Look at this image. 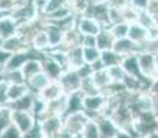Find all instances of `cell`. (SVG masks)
I'll list each match as a JSON object with an SVG mask.
<instances>
[{
  "label": "cell",
  "mask_w": 158,
  "mask_h": 138,
  "mask_svg": "<svg viewBox=\"0 0 158 138\" xmlns=\"http://www.w3.org/2000/svg\"><path fill=\"white\" fill-rule=\"evenodd\" d=\"M111 120L114 122V124L117 126V128L120 131H125L133 136V127H135V112L132 110L131 105L124 104L120 108L114 110V113L111 115ZM135 137V136H133Z\"/></svg>",
  "instance_id": "cell-1"
},
{
  "label": "cell",
  "mask_w": 158,
  "mask_h": 138,
  "mask_svg": "<svg viewBox=\"0 0 158 138\" xmlns=\"http://www.w3.org/2000/svg\"><path fill=\"white\" fill-rule=\"evenodd\" d=\"M138 61H139V68H140V75L142 78L148 82H153L158 78L157 75V55L146 53L138 54Z\"/></svg>",
  "instance_id": "cell-2"
},
{
  "label": "cell",
  "mask_w": 158,
  "mask_h": 138,
  "mask_svg": "<svg viewBox=\"0 0 158 138\" xmlns=\"http://www.w3.org/2000/svg\"><path fill=\"white\" fill-rule=\"evenodd\" d=\"M88 122H89V119L87 118V115L84 112L66 115V116H63V130L70 133L72 136L81 134Z\"/></svg>",
  "instance_id": "cell-3"
},
{
  "label": "cell",
  "mask_w": 158,
  "mask_h": 138,
  "mask_svg": "<svg viewBox=\"0 0 158 138\" xmlns=\"http://www.w3.org/2000/svg\"><path fill=\"white\" fill-rule=\"evenodd\" d=\"M37 122L45 138H56V136L63 128V118L60 116H47V118L39 119Z\"/></svg>",
  "instance_id": "cell-4"
},
{
  "label": "cell",
  "mask_w": 158,
  "mask_h": 138,
  "mask_svg": "<svg viewBox=\"0 0 158 138\" xmlns=\"http://www.w3.org/2000/svg\"><path fill=\"white\" fill-rule=\"evenodd\" d=\"M81 80H83V79H81V76L78 75L77 70L66 69L65 72H63V75L60 76V79H59V83L63 88L65 96H69V94L80 91Z\"/></svg>",
  "instance_id": "cell-5"
},
{
  "label": "cell",
  "mask_w": 158,
  "mask_h": 138,
  "mask_svg": "<svg viewBox=\"0 0 158 138\" xmlns=\"http://www.w3.org/2000/svg\"><path fill=\"white\" fill-rule=\"evenodd\" d=\"M77 30L81 33V36H98L102 32L103 26L98 22L96 20H94L89 15H81L77 17Z\"/></svg>",
  "instance_id": "cell-6"
},
{
  "label": "cell",
  "mask_w": 158,
  "mask_h": 138,
  "mask_svg": "<svg viewBox=\"0 0 158 138\" xmlns=\"http://www.w3.org/2000/svg\"><path fill=\"white\" fill-rule=\"evenodd\" d=\"M13 124L22 134H26L30 131L36 124L37 119L30 112H21V110H13Z\"/></svg>",
  "instance_id": "cell-7"
},
{
  "label": "cell",
  "mask_w": 158,
  "mask_h": 138,
  "mask_svg": "<svg viewBox=\"0 0 158 138\" xmlns=\"http://www.w3.org/2000/svg\"><path fill=\"white\" fill-rule=\"evenodd\" d=\"M109 10H110V7L107 3H91L85 15H89L94 20H96L103 28H109L110 26Z\"/></svg>",
  "instance_id": "cell-8"
},
{
  "label": "cell",
  "mask_w": 158,
  "mask_h": 138,
  "mask_svg": "<svg viewBox=\"0 0 158 138\" xmlns=\"http://www.w3.org/2000/svg\"><path fill=\"white\" fill-rule=\"evenodd\" d=\"M41 64H43V73L51 82H59L60 76H62L63 72L66 70L62 65H59L56 61H54L48 54H45L43 57Z\"/></svg>",
  "instance_id": "cell-9"
},
{
  "label": "cell",
  "mask_w": 158,
  "mask_h": 138,
  "mask_svg": "<svg viewBox=\"0 0 158 138\" xmlns=\"http://www.w3.org/2000/svg\"><path fill=\"white\" fill-rule=\"evenodd\" d=\"M113 51L124 58V57H128V55L142 53V47L138 46L136 43H133L131 39L125 38V39H118V40L114 42Z\"/></svg>",
  "instance_id": "cell-10"
},
{
  "label": "cell",
  "mask_w": 158,
  "mask_h": 138,
  "mask_svg": "<svg viewBox=\"0 0 158 138\" xmlns=\"http://www.w3.org/2000/svg\"><path fill=\"white\" fill-rule=\"evenodd\" d=\"M63 96H65V93H63V88H62V86H60V83L59 82H50L37 97L40 98L41 101H44L45 104H50V102H52V101L59 100V98Z\"/></svg>",
  "instance_id": "cell-11"
},
{
  "label": "cell",
  "mask_w": 158,
  "mask_h": 138,
  "mask_svg": "<svg viewBox=\"0 0 158 138\" xmlns=\"http://www.w3.org/2000/svg\"><path fill=\"white\" fill-rule=\"evenodd\" d=\"M3 50H6L10 54H17V53H25L30 50V46L21 38L19 35H15L10 39H6L3 43Z\"/></svg>",
  "instance_id": "cell-12"
},
{
  "label": "cell",
  "mask_w": 158,
  "mask_h": 138,
  "mask_svg": "<svg viewBox=\"0 0 158 138\" xmlns=\"http://www.w3.org/2000/svg\"><path fill=\"white\" fill-rule=\"evenodd\" d=\"M30 48L35 50L36 53H39V54H47L48 51L51 50L50 40H48V36H47L45 29L39 30V32L35 35L32 43H30Z\"/></svg>",
  "instance_id": "cell-13"
},
{
  "label": "cell",
  "mask_w": 158,
  "mask_h": 138,
  "mask_svg": "<svg viewBox=\"0 0 158 138\" xmlns=\"http://www.w3.org/2000/svg\"><path fill=\"white\" fill-rule=\"evenodd\" d=\"M121 66H123V69L125 70L127 76L142 79L140 68H139V61H138V54L124 57L123 61H121Z\"/></svg>",
  "instance_id": "cell-14"
},
{
  "label": "cell",
  "mask_w": 158,
  "mask_h": 138,
  "mask_svg": "<svg viewBox=\"0 0 158 138\" xmlns=\"http://www.w3.org/2000/svg\"><path fill=\"white\" fill-rule=\"evenodd\" d=\"M30 58V50L25 51V53H17V54H11V57L8 58L7 64H6L4 69L2 72H10V70H21L22 66L26 64Z\"/></svg>",
  "instance_id": "cell-15"
},
{
  "label": "cell",
  "mask_w": 158,
  "mask_h": 138,
  "mask_svg": "<svg viewBox=\"0 0 158 138\" xmlns=\"http://www.w3.org/2000/svg\"><path fill=\"white\" fill-rule=\"evenodd\" d=\"M128 39H131L133 43H136L138 46H143L146 42L150 39L148 30L143 28L142 25H139L138 22L129 25V33H128Z\"/></svg>",
  "instance_id": "cell-16"
},
{
  "label": "cell",
  "mask_w": 158,
  "mask_h": 138,
  "mask_svg": "<svg viewBox=\"0 0 158 138\" xmlns=\"http://www.w3.org/2000/svg\"><path fill=\"white\" fill-rule=\"evenodd\" d=\"M43 58H29L26 61V64L22 66V75L25 78V80L28 82L29 79H32L33 76L39 75L43 72V64H41Z\"/></svg>",
  "instance_id": "cell-17"
},
{
  "label": "cell",
  "mask_w": 158,
  "mask_h": 138,
  "mask_svg": "<svg viewBox=\"0 0 158 138\" xmlns=\"http://www.w3.org/2000/svg\"><path fill=\"white\" fill-rule=\"evenodd\" d=\"M96 123H98L102 138H115V136H117L118 131H120L110 118H103L102 116V118H99L98 120H96Z\"/></svg>",
  "instance_id": "cell-18"
},
{
  "label": "cell",
  "mask_w": 158,
  "mask_h": 138,
  "mask_svg": "<svg viewBox=\"0 0 158 138\" xmlns=\"http://www.w3.org/2000/svg\"><path fill=\"white\" fill-rule=\"evenodd\" d=\"M68 54V69L78 70L84 65V58H83V47L77 46L70 50L66 51Z\"/></svg>",
  "instance_id": "cell-19"
},
{
  "label": "cell",
  "mask_w": 158,
  "mask_h": 138,
  "mask_svg": "<svg viewBox=\"0 0 158 138\" xmlns=\"http://www.w3.org/2000/svg\"><path fill=\"white\" fill-rule=\"evenodd\" d=\"M77 46H81V33L77 30V28H73V29L65 32L62 44L58 48H62V50L68 51L73 47H77Z\"/></svg>",
  "instance_id": "cell-20"
},
{
  "label": "cell",
  "mask_w": 158,
  "mask_h": 138,
  "mask_svg": "<svg viewBox=\"0 0 158 138\" xmlns=\"http://www.w3.org/2000/svg\"><path fill=\"white\" fill-rule=\"evenodd\" d=\"M35 102H36V96L32 94V93H29V94H26L25 97L21 98V100L8 104L7 106L11 110H21V112H30L32 113Z\"/></svg>",
  "instance_id": "cell-21"
},
{
  "label": "cell",
  "mask_w": 158,
  "mask_h": 138,
  "mask_svg": "<svg viewBox=\"0 0 158 138\" xmlns=\"http://www.w3.org/2000/svg\"><path fill=\"white\" fill-rule=\"evenodd\" d=\"M45 21H47V20H45ZM45 32H47L48 40H50L51 50H52V48H58L60 44H62L65 32H63L60 28H58L56 25H54V24L47 22V25H45Z\"/></svg>",
  "instance_id": "cell-22"
},
{
  "label": "cell",
  "mask_w": 158,
  "mask_h": 138,
  "mask_svg": "<svg viewBox=\"0 0 158 138\" xmlns=\"http://www.w3.org/2000/svg\"><path fill=\"white\" fill-rule=\"evenodd\" d=\"M83 100H84V96L80 91L66 96V115L83 112Z\"/></svg>",
  "instance_id": "cell-23"
},
{
  "label": "cell",
  "mask_w": 158,
  "mask_h": 138,
  "mask_svg": "<svg viewBox=\"0 0 158 138\" xmlns=\"http://www.w3.org/2000/svg\"><path fill=\"white\" fill-rule=\"evenodd\" d=\"M51 80L47 78V76L44 75L43 72L41 73H39V75H36V76H33L32 79H29L28 82H26V84H28V88H29V91L32 94H35L36 97L39 96V94L41 93V91L45 88V86L48 84Z\"/></svg>",
  "instance_id": "cell-24"
},
{
  "label": "cell",
  "mask_w": 158,
  "mask_h": 138,
  "mask_svg": "<svg viewBox=\"0 0 158 138\" xmlns=\"http://www.w3.org/2000/svg\"><path fill=\"white\" fill-rule=\"evenodd\" d=\"M114 36L111 35L110 29L109 28H103L102 32L96 36V47L102 51H109V50H113V46H114Z\"/></svg>",
  "instance_id": "cell-25"
},
{
  "label": "cell",
  "mask_w": 158,
  "mask_h": 138,
  "mask_svg": "<svg viewBox=\"0 0 158 138\" xmlns=\"http://www.w3.org/2000/svg\"><path fill=\"white\" fill-rule=\"evenodd\" d=\"M17 32H18V24L13 17H8L6 20L0 21V38L3 40L13 38V36L17 35Z\"/></svg>",
  "instance_id": "cell-26"
},
{
  "label": "cell",
  "mask_w": 158,
  "mask_h": 138,
  "mask_svg": "<svg viewBox=\"0 0 158 138\" xmlns=\"http://www.w3.org/2000/svg\"><path fill=\"white\" fill-rule=\"evenodd\" d=\"M29 88L26 83H18V84H8V104L15 102L29 94Z\"/></svg>",
  "instance_id": "cell-27"
},
{
  "label": "cell",
  "mask_w": 158,
  "mask_h": 138,
  "mask_svg": "<svg viewBox=\"0 0 158 138\" xmlns=\"http://www.w3.org/2000/svg\"><path fill=\"white\" fill-rule=\"evenodd\" d=\"M91 78H92L94 83H95V86L99 88V91H101V93L105 90V88H107L111 84V79H110V76H109L107 69H102V70L92 72Z\"/></svg>",
  "instance_id": "cell-28"
},
{
  "label": "cell",
  "mask_w": 158,
  "mask_h": 138,
  "mask_svg": "<svg viewBox=\"0 0 158 138\" xmlns=\"http://www.w3.org/2000/svg\"><path fill=\"white\" fill-rule=\"evenodd\" d=\"M101 61L102 64L105 65L106 69L111 68V66L115 65H121V61H123V57H120L117 53H114L113 50H109V51H103L101 55Z\"/></svg>",
  "instance_id": "cell-29"
},
{
  "label": "cell",
  "mask_w": 158,
  "mask_h": 138,
  "mask_svg": "<svg viewBox=\"0 0 158 138\" xmlns=\"http://www.w3.org/2000/svg\"><path fill=\"white\" fill-rule=\"evenodd\" d=\"M89 6L91 0H69V7L72 8L73 14H76L77 17L85 15Z\"/></svg>",
  "instance_id": "cell-30"
},
{
  "label": "cell",
  "mask_w": 158,
  "mask_h": 138,
  "mask_svg": "<svg viewBox=\"0 0 158 138\" xmlns=\"http://www.w3.org/2000/svg\"><path fill=\"white\" fill-rule=\"evenodd\" d=\"M80 93L83 94L84 97H89V96H96V94H99L101 91H99V88L95 86L92 78H91V76H88V78H84L83 80H81Z\"/></svg>",
  "instance_id": "cell-31"
},
{
  "label": "cell",
  "mask_w": 158,
  "mask_h": 138,
  "mask_svg": "<svg viewBox=\"0 0 158 138\" xmlns=\"http://www.w3.org/2000/svg\"><path fill=\"white\" fill-rule=\"evenodd\" d=\"M101 55H102V51L98 47H83L84 64H87V65H92L96 61H99Z\"/></svg>",
  "instance_id": "cell-32"
},
{
  "label": "cell",
  "mask_w": 158,
  "mask_h": 138,
  "mask_svg": "<svg viewBox=\"0 0 158 138\" xmlns=\"http://www.w3.org/2000/svg\"><path fill=\"white\" fill-rule=\"evenodd\" d=\"M109 29H110L111 35L114 36L115 40H118V39H125V38H128V33H129V24H127V22L115 24V25L109 26Z\"/></svg>",
  "instance_id": "cell-33"
},
{
  "label": "cell",
  "mask_w": 158,
  "mask_h": 138,
  "mask_svg": "<svg viewBox=\"0 0 158 138\" xmlns=\"http://www.w3.org/2000/svg\"><path fill=\"white\" fill-rule=\"evenodd\" d=\"M13 124V110L8 106H3L0 110V134Z\"/></svg>",
  "instance_id": "cell-34"
},
{
  "label": "cell",
  "mask_w": 158,
  "mask_h": 138,
  "mask_svg": "<svg viewBox=\"0 0 158 138\" xmlns=\"http://www.w3.org/2000/svg\"><path fill=\"white\" fill-rule=\"evenodd\" d=\"M3 79L8 84H18V83H26L22 75V70H10V72H2Z\"/></svg>",
  "instance_id": "cell-35"
},
{
  "label": "cell",
  "mask_w": 158,
  "mask_h": 138,
  "mask_svg": "<svg viewBox=\"0 0 158 138\" xmlns=\"http://www.w3.org/2000/svg\"><path fill=\"white\" fill-rule=\"evenodd\" d=\"M81 136H83V138H102L101 131H99V127H98V123L94 120H89L85 124Z\"/></svg>",
  "instance_id": "cell-36"
},
{
  "label": "cell",
  "mask_w": 158,
  "mask_h": 138,
  "mask_svg": "<svg viewBox=\"0 0 158 138\" xmlns=\"http://www.w3.org/2000/svg\"><path fill=\"white\" fill-rule=\"evenodd\" d=\"M107 72L111 79V83H124V80H125V78H127L125 70L123 69L121 65L111 66V68L107 69Z\"/></svg>",
  "instance_id": "cell-37"
},
{
  "label": "cell",
  "mask_w": 158,
  "mask_h": 138,
  "mask_svg": "<svg viewBox=\"0 0 158 138\" xmlns=\"http://www.w3.org/2000/svg\"><path fill=\"white\" fill-rule=\"evenodd\" d=\"M139 14H140V11L136 10L135 7H132V6H127L123 10V15H124V22L129 24V25H132V24H136L139 20Z\"/></svg>",
  "instance_id": "cell-38"
},
{
  "label": "cell",
  "mask_w": 158,
  "mask_h": 138,
  "mask_svg": "<svg viewBox=\"0 0 158 138\" xmlns=\"http://www.w3.org/2000/svg\"><path fill=\"white\" fill-rule=\"evenodd\" d=\"M138 24H139V25H142L143 28H146L147 30H150V29H153V28L156 26V18L148 13L147 10H146V11H140Z\"/></svg>",
  "instance_id": "cell-39"
},
{
  "label": "cell",
  "mask_w": 158,
  "mask_h": 138,
  "mask_svg": "<svg viewBox=\"0 0 158 138\" xmlns=\"http://www.w3.org/2000/svg\"><path fill=\"white\" fill-rule=\"evenodd\" d=\"M68 4H69V0H48V4L44 11V17H48V15H51L52 13H55L59 8L65 7Z\"/></svg>",
  "instance_id": "cell-40"
},
{
  "label": "cell",
  "mask_w": 158,
  "mask_h": 138,
  "mask_svg": "<svg viewBox=\"0 0 158 138\" xmlns=\"http://www.w3.org/2000/svg\"><path fill=\"white\" fill-rule=\"evenodd\" d=\"M109 20H110V26L115 25V24H123L124 22V15L123 10H118V8H111L109 10Z\"/></svg>",
  "instance_id": "cell-41"
},
{
  "label": "cell",
  "mask_w": 158,
  "mask_h": 138,
  "mask_svg": "<svg viewBox=\"0 0 158 138\" xmlns=\"http://www.w3.org/2000/svg\"><path fill=\"white\" fill-rule=\"evenodd\" d=\"M142 51H146V53L158 55V38L148 39V40L146 42L143 46H142Z\"/></svg>",
  "instance_id": "cell-42"
},
{
  "label": "cell",
  "mask_w": 158,
  "mask_h": 138,
  "mask_svg": "<svg viewBox=\"0 0 158 138\" xmlns=\"http://www.w3.org/2000/svg\"><path fill=\"white\" fill-rule=\"evenodd\" d=\"M23 134L15 127L14 124H11L10 127H7L2 134H0V138H22Z\"/></svg>",
  "instance_id": "cell-43"
},
{
  "label": "cell",
  "mask_w": 158,
  "mask_h": 138,
  "mask_svg": "<svg viewBox=\"0 0 158 138\" xmlns=\"http://www.w3.org/2000/svg\"><path fill=\"white\" fill-rule=\"evenodd\" d=\"M8 105V83L3 80L0 83V106Z\"/></svg>",
  "instance_id": "cell-44"
},
{
  "label": "cell",
  "mask_w": 158,
  "mask_h": 138,
  "mask_svg": "<svg viewBox=\"0 0 158 138\" xmlns=\"http://www.w3.org/2000/svg\"><path fill=\"white\" fill-rule=\"evenodd\" d=\"M47 4H48V0H32V6L35 7L36 13L40 15V17H44V11H45Z\"/></svg>",
  "instance_id": "cell-45"
},
{
  "label": "cell",
  "mask_w": 158,
  "mask_h": 138,
  "mask_svg": "<svg viewBox=\"0 0 158 138\" xmlns=\"http://www.w3.org/2000/svg\"><path fill=\"white\" fill-rule=\"evenodd\" d=\"M22 138H45V137H44L43 131H41V128H40V124H39V122H37V124H36L30 131H28L26 134H23Z\"/></svg>",
  "instance_id": "cell-46"
},
{
  "label": "cell",
  "mask_w": 158,
  "mask_h": 138,
  "mask_svg": "<svg viewBox=\"0 0 158 138\" xmlns=\"http://www.w3.org/2000/svg\"><path fill=\"white\" fill-rule=\"evenodd\" d=\"M18 7V0H0V10L13 11Z\"/></svg>",
  "instance_id": "cell-47"
},
{
  "label": "cell",
  "mask_w": 158,
  "mask_h": 138,
  "mask_svg": "<svg viewBox=\"0 0 158 138\" xmlns=\"http://www.w3.org/2000/svg\"><path fill=\"white\" fill-rule=\"evenodd\" d=\"M150 0H129V4L139 11H146L148 8Z\"/></svg>",
  "instance_id": "cell-48"
},
{
  "label": "cell",
  "mask_w": 158,
  "mask_h": 138,
  "mask_svg": "<svg viewBox=\"0 0 158 138\" xmlns=\"http://www.w3.org/2000/svg\"><path fill=\"white\" fill-rule=\"evenodd\" d=\"M107 4H109V7H111V8L124 10L127 6H129V0H109Z\"/></svg>",
  "instance_id": "cell-49"
},
{
  "label": "cell",
  "mask_w": 158,
  "mask_h": 138,
  "mask_svg": "<svg viewBox=\"0 0 158 138\" xmlns=\"http://www.w3.org/2000/svg\"><path fill=\"white\" fill-rule=\"evenodd\" d=\"M81 47H96V36H81Z\"/></svg>",
  "instance_id": "cell-50"
},
{
  "label": "cell",
  "mask_w": 158,
  "mask_h": 138,
  "mask_svg": "<svg viewBox=\"0 0 158 138\" xmlns=\"http://www.w3.org/2000/svg\"><path fill=\"white\" fill-rule=\"evenodd\" d=\"M11 57L10 53H7L6 50H3V48H0V72H2L3 69H4L6 64H7L8 58Z\"/></svg>",
  "instance_id": "cell-51"
},
{
  "label": "cell",
  "mask_w": 158,
  "mask_h": 138,
  "mask_svg": "<svg viewBox=\"0 0 158 138\" xmlns=\"http://www.w3.org/2000/svg\"><path fill=\"white\" fill-rule=\"evenodd\" d=\"M147 11L153 15L154 18L158 17V0H150V3H148V8Z\"/></svg>",
  "instance_id": "cell-52"
},
{
  "label": "cell",
  "mask_w": 158,
  "mask_h": 138,
  "mask_svg": "<svg viewBox=\"0 0 158 138\" xmlns=\"http://www.w3.org/2000/svg\"><path fill=\"white\" fill-rule=\"evenodd\" d=\"M8 17H13V13L11 11H6V10H0V21L6 20Z\"/></svg>",
  "instance_id": "cell-53"
},
{
  "label": "cell",
  "mask_w": 158,
  "mask_h": 138,
  "mask_svg": "<svg viewBox=\"0 0 158 138\" xmlns=\"http://www.w3.org/2000/svg\"><path fill=\"white\" fill-rule=\"evenodd\" d=\"M115 138H135V137L129 133H125V131H118V134L115 136Z\"/></svg>",
  "instance_id": "cell-54"
},
{
  "label": "cell",
  "mask_w": 158,
  "mask_h": 138,
  "mask_svg": "<svg viewBox=\"0 0 158 138\" xmlns=\"http://www.w3.org/2000/svg\"><path fill=\"white\" fill-rule=\"evenodd\" d=\"M56 138H73V136H72L70 133H68L66 130H63V128H62V131H60V133L58 134Z\"/></svg>",
  "instance_id": "cell-55"
},
{
  "label": "cell",
  "mask_w": 158,
  "mask_h": 138,
  "mask_svg": "<svg viewBox=\"0 0 158 138\" xmlns=\"http://www.w3.org/2000/svg\"><path fill=\"white\" fill-rule=\"evenodd\" d=\"M138 138H158V133L150 134V136H146V137H138Z\"/></svg>",
  "instance_id": "cell-56"
},
{
  "label": "cell",
  "mask_w": 158,
  "mask_h": 138,
  "mask_svg": "<svg viewBox=\"0 0 158 138\" xmlns=\"http://www.w3.org/2000/svg\"><path fill=\"white\" fill-rule=\"evenodd\" d=\"M73 138H83V136L81 134H76V136H73Z\"/></svg>",
  "instance_id": "cell-57"
},
{
  "label": "cell",
  "mask_w": 158,
  "mask_h": 138,
  "mask_svg": "<svg viewBox=\"0 0 158 138\" xmlns=\"http://www.w3.org/2000/svg\"><path fill=\"white\" fill-rule=\"evenodd\" d=\"M3 43H4V40H3V39L0 38V48H3Z\"/></svg>",
  "instance_id": "cell-58"
},
{
  "label": "cell",
  "mask_w": 158,
  "mask_h": 138,
  "mask_svg": "<svg viewBox=\"0 0 158 138\" xmlns=\"http://www.w3.org/2000/svg\"><path fill=\"white\" fill-rule=\"evenodd\" d=\"M3 80H4V79H3V73H2V72H0V83H2Z\"/></svg>",
  "instance_id": "cell-59"
},
{
  "label": "cell",
  "mask_w": 158,
  "mask_h": 138,
  "mask_svg": "<svg viewBox=\"0 0 158 138\" xmlns=\"http://www.w3.org/2000/svg\"><path fill=\"white\" fill-rule=\"evenodd\" d=\"M157 75H158V55H157Z\"/></svg>",
  "instance_id": "cell-60"
},
{
  "label": "cell",
  "mask_w": 158,
  "mask_h": 138,
  "mask_svg": "<svg viewBox=\"0 0 158 138\" xmlns=\"http://www.w3.org/2000/svg\"><path fill=\"white\" fill-rule=\"evenodd\" d=\"M2 108H3V106H0V110H2Z\"/></svg>",
  "instance_id": "cell-61"
}]
</instances>
